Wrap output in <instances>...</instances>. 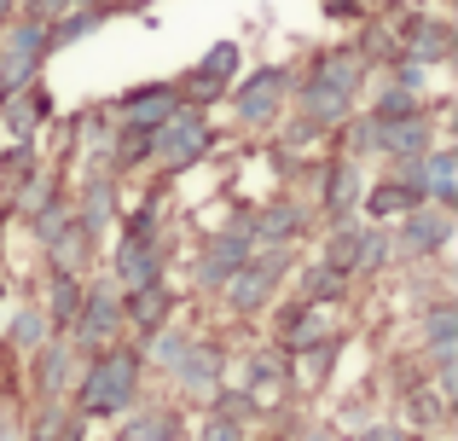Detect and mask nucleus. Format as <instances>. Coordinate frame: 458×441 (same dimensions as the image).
Masks as SVG:
<instances>
[{
	"mask_svg": "<svg viewBox=\"0 0 458 441\" xmlns=\"http://www.w3.org/2000/svg\"><path fill=\"white\" fill-rule=\"evenodd\" d=\"M128 384H134V360H128V354H111V360L88 377V389H93L88 407H123V401H128Z\"/></svg>",
	"mask_w": 458,
	"mask_h": 441,
	"instance_id": "1",
	"label": "nucleus"
},
{
	"mask_svg": "<svg viewBox=\"0 0 458 441\" xmlns=\"http://www.w3.org/2000/svg\"><path fill=\"white\" fill-rule=\"evenodd\" d=\"M163 146L168 151H174V163H191V151H203V128L198 123H191V116H186V128H168V134H163Z\"/></svg>",
	"mask_w": 458,
	"mask_h": 441,
	"instance_id": "2",
	"label": "nucleus"
},
{
	"mask_svg": "<svg viewBox=\"0 0 458 441\" xmlns=\"http://www.w3.org/2000/svg\"><path fill=\"white\" fill-rule=\"evenodd\" d=\"M168 105H174L168 93H140V99H128V111H134L140 123H163V111H168Z\"/></svg>",
	"mask_w": 458,
	"mask_h": 441,
	"instance_id": "3",
	"label": "nucleus"
},
{
	"mask_svg": "<svg viewBox=\"0 0 458 441\" xmlns=\"http://www.w3.org/2000/svg\"><path fill=\"white\" fill-rule=\"evenodd\" d=\"M441 238H447V226H441V221H412V244H441Z\"/></svg>",
	"mask_w": 458,
	"mask_h": 441,
	"instance_id": "4",
	"label": "nucleus"
}]
</instances>
